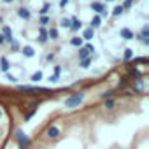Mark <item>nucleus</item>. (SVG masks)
<instances>
[{
  "label": "nucleus",
  "instance_id": "3",
  "mask_svg": "<svg viewBox=\"0 0 149 149\" xmlns=\"http://www.w3.org/2000/svg\"><path fill=\"white\" fill-rule=\"evenodd\" d=\"M98 26H102V18L97 14V16H93V18L90 19V28L95 30V28H98Z\"/></svg>",
  "mask_w": 149,
  "mask_h": 149
},
{
  "label": "nucleus",
  "instance_id": "7",
  "mask_svg": "<svg viewBox=\"0 0 149 149\" xmlns=\"http://www.w3.org/2000/svg\"><path fill=\"white\" fill-rule=\"evenodd\" d=\"M68 4V0H60V7H65Z\"/></svg>",
  "mask_w": 149,
  "mask_h": 149
},
{
  "label": "nucleus",
  "instance_id": "4",
  "mask_svg": "<svg viewBox=\"0 0 149 149\" xmlns=\"http://www.w3.org/2000/svg\"><path fill=\"white\" fill-rule=\"evenodd\" d=\"M60 26L70 30V26H72V18H61V19H60Z\"/></svg>",
  "mask_w": 149,
  "mask_h": 149
},
{
  "label": "nucleus",
  "instance_id": "5",
  "mask_svg": "<svg viewBox=\"0 0 149 149\" xmlns=\"http://www.w3.org/2000/svg\"><path fill=\"white\" fill-rule=\"evenodd\" d=\"M49 9H51V6H49V4H44V6H42V9L39 11V14H40V16H46V14L49 13Z\"/></svg>",
  "mask_w": 149,
  "mask_h": 149
},
{
  "label": "nucleus",
  "instance_id": "9",
  "mask_svg": "<svg viewBox=\"0 0 149 149\" xmlns=\"http://www.w3.org/2000/svg\"><path fill=\"white\" fill-rule=\"evenodd\" d=\"M107 2H114V0H107Z\"/></svg>",
  "mask_w": 149,
  "mask_h": 149
},
{
  "label": "nucleus",
  "instance_id": "8",
  "mask_svg": "<svg viewBox=\"0 0 149 149\" xmlns=\"http://www.w3.org/2000/svg\"><path fill=\"white\" fill-rule=\"evenodd\" d=\"M4 2H6V4H11V2H13V0H4Z\"/></svg>",
  "mask_w": 149,
  "mask_h": 149
},
{
  "label": "nucleus",
  "instance_id": "1",
  "mask_svg": "<svg viewBox=\"0 0 149 149\" xmlns=\"http://www.w3.org/2000/svg\"><path fill=\"white\" fill-rule=\"evenodd\" d=\"M84 28V25H83V21L79 19V18H72V26H70V30L76 33V32H79V30H83Z\"/></svg>",
  "mask_w": 149,
  "mask_h": 149
},
{
  "label": "nucleus",
  "instance_id": "2",
  "mask_svg": "<svg viewBox=\"0 0 149 149\" xmlns=\"http://www.w3.org/2000/svg\"><path fill=\"white\" fill-rule=\"evenodd\" d=\"M18 16H19L21 19H25V21H30L32 13L28 11V7H19V9H18Z\"/></svg>",
  "mask_w": 149,
  "mask_h": 149
},
{
  "label": "nucleus",
  "instance_id": "10",
  "mask_svg": "<svg viewBox=\"0 0 149 149\" xmlns=\"http://www.w3.org/2000/svg\"><path fill=\"white\" fill-rule=\"evenodd\" d=\"M130 2H132V0H130Z\"/></svg>",
  "mask_w": 149,
  "mask_h": 149
},
{
  "label": "nucleus",
  "instance_id": "6",
  "mask_svg": "<svg viewBox=\"0 0 149 149\" xmlns=\"http://www.w3.org/2000/svg\"><path fill=\"white\" fill-rule=\"evenodd\" d=\"M123 6H116L114 9H112V16H119V14H123Z\"/></svg>",
  "mask_w": 149,
  "mask_h": 149
}]
</instances>
